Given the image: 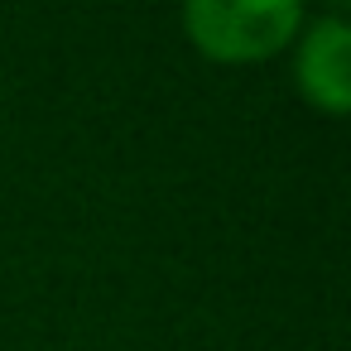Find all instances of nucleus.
<instances>
[{
  "mask_svg": "<svg viewBox=\"0 0 351 351\" xmlns=\"http://www.w3.org/2000/svg\"><path fill=\"white\" fill-rule=\"evenodd\" d=\"M298 0H183L188 39L226 63L265 58L298 29Z\"/></svg>",
  "mask_w": 351,
  "mask_h": 351,
  "instance_id": "1",
  "label": "nucleus"
},
{
  "mask_svg": "<svg viewBox=\"0 0 351 351\" xmlns=\"http://www.w3.org/2000/svg\"><path fill=\"white\" fill-rule=\"evenodd\" d=\"M332 5H341V0H332Z\"/></svg>",
  "mask_w": 351,
  "mask_h": 351,
  "instance_id": "3",
  "label": "nucleus"
},
{
  "mask_svg": "<svg viewBox=\"0 0 351 351\" xmlns=\"http://www.w3.org/2000/svg\"><path fill=\"white\" fill-rule=\"evenodd\" d=\"M298 82L322 111H332V116L346 111V25L341 20H317L303 34Z\"/></svg>",
  "mask_w": 351,
  "mask_h": 351,
  "instance_id": "2",
  "label": "nucleus"
}]
</instances>
